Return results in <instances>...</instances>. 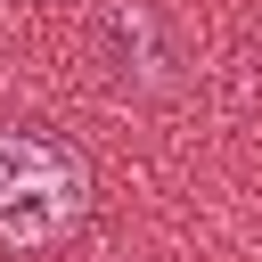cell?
I'll list each match as a JSON object with an SVG mask.
<instances>
[{"label": "cell", "instance_id": "obj_1", "mask_svg": "<svg viewBox=\"0 0 262 262\" xmlns=\"http://www.w3.org/2000/svg\"><path fill=\"white\" fill-rule=\"evenodd\" d=\"M90 213V164L66 139H41L25 123H0V246L41 254L66 246Z\"/></svg>", "mask_w": 262, "mask_h": 262}]
</instances>
